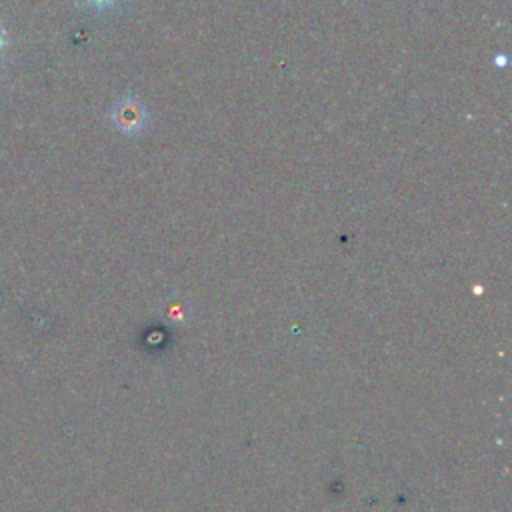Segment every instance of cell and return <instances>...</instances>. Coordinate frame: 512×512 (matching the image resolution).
<instances>
[{"label":"cell","mask_w":512,"mask_h":512,"mask_svg":"<svg viewBox=\"0 0 512 512\" xmlns=\"http://www.w3.org/2000/svg\"><path fill=\"white\" fill-rule=\"evenodd\" d=\"M112 120L114 124L118 126V130L126 132V134H132V132H138L144 124V108L138 100H124L120 102L114 112H112Z\"/></svg>","instance_id":"6da1fadb"},{"label":"cell","mask_w":512,"mask_h":512,"mask_svg":"<svg viewBox=\"0 0 512 512\" xmlns=\"http://www.w3.org/2000/svg\"><path fill=\"white\" fill-rule=\"evenodd\" d=\"M0 46H2V36H0Z\"/></svg>","instance_id":"7a4b0ae2"}]
</instances>
